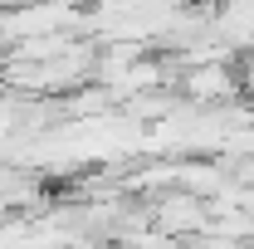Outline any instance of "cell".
Returning a JSON list of instances; mask_svg holds the SVG:
<instances>
[{"label": "cell", "mask_w": 254, "mask_h": 249, "mask_svg": "<svg viewBox=\"0 0 254 249\" xmlns=\"http://www.w3.org/2000/svg\"><path fill=\"white\" fill-rule=\"evenodd\" d=\"M147 205H152V220H157L166 235H176V240H190V235H200V230L210 225V200L195 195V190H186V186L161 190Z\"/></svg>", "instance_id": "cell-1"}, {"label": "cell", "mask_w": 254, "mask_h": 249, "mask_svg": "<svg viewBox=\"0 0 254 249\" xmlns=\"http://www.w3.org/2000/svg\"><path fill=\"white\" fill-rule=\"evenodd\" d=\"M20 5H30V0H0V15H10V10H20Z\"/></svg>", "instance_id": "cell-2"}]
</instances>
